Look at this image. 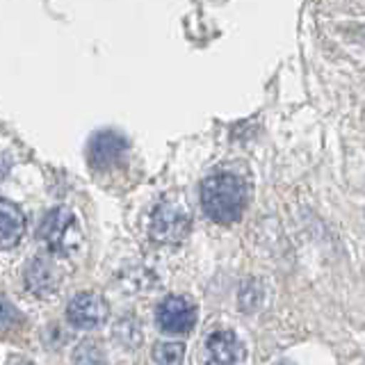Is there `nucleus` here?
I'll list each match as a JSON object with an SVG mask.
<instances>
[{
    "label": "nucleus",
    "mask_w": 365,
    "mask_h": 365,
    "mask_svg": "<svg viewBox=\"0 0 365 365\" xmlns=\"http://www.w3.org/2000/svg\"><path fill=\"white\" fill-rule=\"evenodd\" d=\"M201 205L215 224L237 222L247 205L245 182L233 174H215L205 178L201 185Z\"/></svg>",
    "instance_id": "f257e3e1"
},
{
    "label": "nucleus",
    "mask_w": 365,
    "mask_h": 365,
    "mask_svg": "<svg viewBox=\"0 0 365 365\" xmlns=\"http://www.w3.org/2000/svg\"><path fill=\"white\" fill-rule=\"evenodd\" d=\"M41 242L55 256H71L83 242L78 220L68 208H53L39 226Z\"/></svg>",
    "instance_id": "f03ea898"
},
{
    "label": "nucleus",
    "mask_w": 365,
    "mask_h": 365,
    "mask_svg": "<svg viewBox=\"0 0 365 365\" xmlns=\"http://www.w3.org/2000/svg\"><path fill=\"white\" fill-rule=\"evenodd\" d=\"M190 233V212L180 203L163 201L151 215V237L163 245L182 242Z\"/></svg>",
    "instance_id": "7ed1b4c3"
},
{
    "label": "nucleus",
    "mask_w": 365,
    "mask_h": 365,
    "mask_svg": "<svg viewBox=\"0 0 365 365\" xmlns=\"http://www.w3.org/2000/svg\"><path fill=\"white\" fill-rule=\"evenodd\" d=\"M155 322L163 334L169 336L190 334L194 324H197V308L185 297H167L158 306Z\"/></svg>",
    "instance_id": "20e7f679"
},
{
    "label": "nucleus",
    "mask_w": 365,
    "mask_h": 365,
    "mask_svg": "<svg viewBox=\"0 0 365 365\" xmlns=\"http://www.w3.org/2000/svg\"><path fill=\"white\" fill-rule=\"evenodd\" d=\"M108 317V304L96 292H80L66 306V319L76 329H96Z\"/></svg>",
    "instance_id": "39448f33"
},
{
    "label": "nucleus",
    "mask_w": 365,
    "mask_h": 365,
    "mask_svg": "<svg viewBox=\"0 0 365 365\" xmlns=\"http://www.w3.org/2000/svg\"><path fill=\"white\" fill-rule=\"evenodd\" d=\"M125 148H128V142H125L119 133L101 130L91 137V142H89V148H87L89 165L96 169H108L112 165H117L125 155Z\"/></svg>",
    "instance_id": "423d86ee"
},
{
    "label": "nucleus",
    "mask_w": 365,
    "mask_h": 365,
    "mask_svg": "<svg viewBox=\"0 0 365 365\" xmlns=\"http://www.w3.org/2000/svg\"><path fill=\"white\" fill-rule=\"evenodd\" d=\"M23 283H26L28 292L34 297H51L57 290L60 279H57V269L48 258L34 256L28 262L26 274H23Z\"/></svg>",
    "instance_id": "0eeeda50"
},
{
    "label": "nucleus",
    "mask_w": 365,
    "mask_h": 365,
    "mask_svg": "<svg viewBox=\"0 0 365 365\" xmlns=\"http://www.w3.org/2000/svg\"><path fill=\"white\" fill-rule=\"evenodd\" d=\"M245 356V347L233 331H215L205 340V359L208 365H235Z\"/></svg>",
    "instance_id": "6e6552de"
},
{
    "label": "nucleus",
    "mask_w": 365,
    "mask_h": 365,
    "mask_svg": "<svg viewBox=\"0 0 365 365\" xmlns=\"http://www.w3.org/2000/svg\"><path fill=\"white\" fill-rule=\"evenodd\" d=\"M23 233H26V217L19 210V205L0 201V249L16 247Z\"/></svg>",
    "instance_id": "1a4fd4ad"
},
{
    "label": "nucleus",
    "mask_w": 365,
    "mask_h": 365,
    "mask_svg": "<svg viewBox=\"0 0 365 365\" xmlns=\"http://www.w3.org/2000/svg\"><path fill=\"white\" fill-rule=\"evenodd\" d=\"M185 347L180 342H158L153 347V361L158 365H182Z\"/></svg>",
    "instance_id": "9d476101"
},
{
    "label": "nucleus",
    "mask_w": 365,
    "mask_h": 365,
    "mask_svg": "<svg viewBox=\"0 0 365 365\" xmlns=\"http://www.w3.org/2000/svg\"><path fill=\"white\" fill-rule=\"evenodd\" d=\"M19 324H21V313L16 311V306L7 299H0V334H9Z\"/></svg>",
    "instance_id": "9b49d317"
},
{
    "label": "nucleus",
    "mask_w": 365,
    "mask_h": 365,
    "mask_svg": "<svg viewBox=\"0 0 365 365\" xmlns=\"http://www.w3.org/2000/svg\"><path fill=\"white\" fill-rule=\"evenodd\" d=\"M73 363L76 365H106L103 354L98 351V347L94 345V342H83V345H80L73 354Z\"/></svg>",
    "instance_id": "f8f14e48"
},
{
    "label": "nucleus",
    "mask_w": 365,
    "mask_h": 365,
    "mask_svg": "<svg viewBox=\"0 0 365 365\" xmlns=\"http://www.w3.org/2000/svg\"><path fill=\"white\" fill-rule=\"evenodd\" d=\"M16 365H34V363H30V361H19Z\"/></svg>",
    "instance_id": "ddd939ff"
}]
</instances>
